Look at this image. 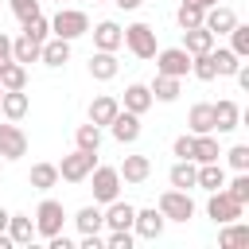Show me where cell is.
Wrapping results in <instances>:
<instances>
[{
  "label": "cell",
  "mask_w": 249,
  "mask_h": 249,
  "mask_svg": "<svg viewBox=\"0 0 249 249\" xmlns=\"http://www.w3.org/2000/svg\"><path fill=\"white\" fill-rule=\"evenodd\" d=\"M160 214H163V222H187L191 214H195V202H191V195L187 191H163L160 195Z\"/></svg>",
  "instance_id": "6da1fadb"
},
{
  "label": "cell",
  "mask_w": 249,
  "mask_h": 249,
  "mask_svg": "<svg viewBox=\"0 0 249 249\" xmlns=\"http://www.w3.org/2000/svg\"><path fill=\"white\" fill-rule=\"evenodd\" d=\"M51 27H54L58 39H78V35L89 31V16L86 12H74V8H58V16L51 19Z\"/></svg>",
  "instance_id": "7a4b0ae2"
},
{
  "label": "cell",
  "mask_w": 249,
  "mask_h": 249,
  "mask_svg": "<svg viewBox=\"0 0 249 249\" xmlns=\"http://www.w3.org/2000/svg\"><path fill=\"white\" fill-rule=\"evenodd\" d=\"M93 156H97V152H86V148H78V152L62 156V163H58V175H62L66 183H82V179L93 171Z\"/></svg>",
  "instance_id": "3957f363"
},
{
  "label": "cell",
  "mask_w": 249,
  "mask_h": 249,
  "mask_svg": "<svg viewBox=\"0 0 249 249\" xmlns=\"http://www.w3.org/2000/svg\"><path fill=\"white\" fill-rule=\"evenodd\" d=\"M62 202H54V198H43L39 202V210H35V233H43V237H54V233H62Z\"/></svg>",
  "instance_id": "277c9868"
},
{
  "label": "cell",
  "mask_w": 249,
  "mask_h": 249,
  "mask_svg": "<svg viewBox=\"0 0 249 249\" xmlns=\"http://www.w3.org/2000/svg\"><path fill=\"white\" fill-rule=\"evenodd\" d=\"M124 43H128V51H132L136 58H152V54H156V31H152L148 23L124 27Z\"/></svg>",
  "instance_id": "5b68a950"
},
{
  "label": "cell",
  "mask_w": 249,
  "mask_h": 249,
  "mask_svg": "<svg viewBox=\"0 0 249 249\" xmlns=\"http://www.w3.org/2000/svg\"><path fill=\"white\" fill-rule=\"evenodd\" d=\"M156 58V70L160 74H171V78H183L187 70H191V54L183 51V47H167V51H160V54H152Z\"/></svg>",
  "instance_id": "8992f818"
},
{
  "label": "cell",
  "mask_w": 249,
  "mask_h": 249,
  "mask_svg": "<svg viewBox=\"0 0 249 249\" xmlns=\"http://www.w3.org/2000/svg\"><path fill=\"white\" fill-rule=\"evenodd\" d=\"M93 198L97 202H113L117 191H121V171L117 167H93Z\"/></svg>",
  "instance_id": "52a82bcc"
},
{
  "label": "cell",
  "mask_w": 249,
  "mask_h": 249,
  "mask_svg": "<svg viewBox=\"0 0 249 249\" xmlns=\"http://www.w3.org/2000/svg\"><path fill=\"white\" fill-rule=\"evenodd\" d=\"M206 214L218 222V226H226V222H237L241 218V202H233L226 191H210V202H206Z\"/></svg>",
  "instance_id": "ba28073f"
},
{
  "label": "cell",
  "mask_w": 249,
  "mask_h": 249,
  "mask_svg": "<svg viewBox=\"0 0 249 249\" xmlns=\"http://www.w3.org/2000/svg\"><path fill=\"white\" fill-rule=\"evenodd\" d=\"M27 156V136L16 124H0V160H19Z\"/></svg>",
  "instance_id": "9c48e42d"
},
{
  "label": "cell",
  "mask_w": 249,
  "mask_h": 249,
  "mask_svg": "<svg viewBox=\"0 0 249 249\" xmlns=\"http://www.w3.org/2000/svg\"><path fill=\"white\" fill-rule=\"evenodd\" d=\"M233 23H237V16H233L230 8H222V4H214V8L202 12V27H206L210 35H230Z\"/></svg>",
  "instance_id": "30bf717a"
},
{
  "label": "cell",
  "mask_w": 249,
  "mask_h": 249,
  "mask_svg": "<svg viewBox=\"0 0 249 249\" xmlns=\"http://www.w3.org/2000/svg\"><path fill=\"white\" fill-rule=\"evenodd\" d=\"M109 128H113V136L121 140V144H132L136 136H140V113H117L113 121H109Z\"/></svg>",
  "instance_id": "8fae6325"
},
{
  "label": "cell",
  "mask_w": 249,
  "mask_h": 249,
  "mask_svg": "<svg viewBox=\"0 0 249 249\" xmlns=\"http://www.w3.org/2000/svg\"><path fill=\"white\" fill-rule=\"evenodd\" d=\"M93 43H97V51H117V47L124 43V31H121L113 19H101V23L93 27Z\"/></svg>",
  "instance_id": "7c38bea8"
},
{
  "label": "cell",
  "mask_w": 249,
  "mask_h": 249,
  "mask_svg": "<svg viewBox=\"0 0 249 249\" xmlns=\"http://www.w3.org/2000/svg\"><path fill=\"white\" fill-rule=\"evenodd\" d=\"M132 226H136V233H140V237L156 241V237L163 233V214H160V210H136Z\"/></svg>",
  "instance_id": "4fadbf2b"
},
{
  "label": "cell",
  "mask_w": 249,
  "mask_h": 249,
  "mask_svg": "<svg viewBox=\"0 0 249 249\" xmlns=\"http://www.w3.org/2000/svg\"><path fill=\"white\" fill-rule=\"evenodd\" d=\"M210 47H214V35L206 27H187L183 31V51L187 54H206Z\"/></svg>",
  "instance_id": "5bb4252c"
},
{
  "label": "cell",
  "mask_w": 249,
  "mask_h": 249,
  "mask_svg": "<svg viewBox=\"0 0 249 249\" xmlns=\"http://www.w3.org/2000/svg\"><path fill=\"white\" fill-rule=\"evenodd\" d=\"M101 218H105V226H109V230H132L136 210H132L128 202H117V198H113V202H109V214H101Z\"/></svg>",
  "instance_id": "9a60e30c"
},
{
  "label": "cell",
  "mask_w": 249,
  "mask_h": 249,
  "mask_svg": "<svg viewBox=\"0 0 249 249\" xmlns=\"http://www.w3.org/2000/svg\"><path fill=\"white\" fill-rule=\"evenodd\" d=\"M8 237H12V245H27L35 237V222L27 214H8Z\"/></svg>",
  "instance_id": "2e32d148"
},
{
  "label": "cell",
  "mask_w": 249,
  "mask_h": 249,
  "mask_svg": "<svg viewBox=\"0 0 249 249\" xmlns=\"http://www.w3.org/2000/svg\"><path fill=\"white\" fill-rule=\"evenodd\" d=\"M39 58H43L47 66H62V62L70 58V39H58V35H54L51 43L39 47Z\"/></svg>",
  "instance_id": "e0dca14e"
},
{
  "label": "cell",
  "mask_w": 249,
  "mask_h": 249,
  "mask_svg": "<svg viewBox=\"0 0 249 249\" xmlns=\"http://www.w3.org/2000/svg\"><path fill=\"white\" fill-rule=\"evenodd\" d=\"M237 121H241V109L233 101H218L214 105V132H230V128H237Z\"/></svg>",
  "instance_id": "ac0fdd59"
},
{
  "label": "cell",
  "mask_w": 249,
  "mask_h": 249,
  "mask_svg": "<svg viewBox=\"0 0 249 249\" xmlns=\"http://www.w3.org/2000/svg\"><path fill=\"white\" fill-rule=\"evenodd\" d=\"M148 171H152V160H148V156H124V163H121L124 183H144Z\"/></svg>",
  "instance_id": "d6986e66"
},
{
  "label": "cell",
  "mask_w": 249,
  "mask_h": 249,
  "mask_svg": "<svg viewBox=\"0 0 249 249\" xmlns=\"http://www.w3.org/2000/svg\"><path fill=\"white\" fill-rule=\"evenodd\" d=\"M0 109H4V117H8V121H19V117L27 113V93H23V89H4Z\"/></svg>",
  "instance_id": "ffe728a7"
},
{
  "label": "cell",
  "mask_w": 249,
  "mask_h": 249,
  "mask_svg": "<svg viewBox=\"0 0 249 249\" xmlns=\"http://www.w3.org/2000/svg\"><path fill=\"white\" fill-rule=\"evenodd\" d=\"M195 187H206V191H222V187H226V171L218 167V160L198 167V175H195Z\"/></svg>",
  "instance_id": "44dd1931"
},
{
  "label": "cell",
  "mask_w": 249,
  "mask_h": 249,
  "mask_svg": "<svg viewBox=\"0 0 249 249\" xmlns=\"http://www.w3.org/2000/svg\"><path fill=\"white\" fill-rule=\"evenodd\" d=\"M89 74H93L97 82H109V78L117 74V58H113V51H97V54L89 58Z\"/></svg>",
  "instance_id": "7402d4cb"
},
{
  "label": "cell",
  "mask_w": 249,
  "mask_h": 249,
  "mask_svg": "<svg viewBox=\"0 0 249 249\" xmlns=\"http://www.w3.org/2000/svg\"><path fill=\"white\" fill-rule=\"evenodd\" d=\"M117 113H121V105H117V97H97V101L89 105V121H93L97 128H101V124H109V121H113Z\"/></svg>",
  "instance_id": "603a6c76"
},
{
  "label": "cell",
  "mask_w": 249,
  "mask_h": 249,
  "mask_svg": "<svg viewBox=\"0 0 249 249\" xmlns=\"http://www.w3.org/2000/svg\"><path fill=\"white\" fill-rule=\"evenodd\" d=\"M187 124H191V132H195V136L214 132V105H195V109H191V117H187Z\"/></svg>",
  "instance_id": "cb8c5ba5"
},
{
  "label": "cell",
  "mask_w": 249,
  "mask_h": 249,
  "mask_svg": "<svg viewBox=\"0 0 249 249\" xmlns=\"http://www.w3.org/2000/svg\"><path fill=\"white\" fill-rule=\"evenodd\" d=\"M0 86H4V89H23V86H27V70H23V62H16V58L4 62V66H0Z\"/></svg>",
  "instance_id": "d4e9b609"
},
{
  "label": "cell",
  "mask_w": 249,
  "mask_h": 249,
  "mask_svg": "<svg viewBox=\"0 0 249 249\" xmlns=\"http://www.w3.org/2000/svg\"><path fill=\"white\" fill-rule=\"evenodd\" d=\"M148 105H152V89H148V86L136 82V86L124 89V109H128V113H144Z\"/></svg>",
  "instance_id": "484cf974"
},
{
  "label": "cell",
  "mask_w": 249,
  "mask_h": 249,
  "mask_svg": "<svg viewBox=\"0 0 249 249\" xmlns=\"http://www.w3.org/2000/svg\"><path fill=\"white\" fill-rule=\"evenodd\" d=\"M191 160H198V163H214V160H218V140H214L210 132H202V136H195V148H191Z\"/></svg>",
  "instance_id": "4316f807"
},
{
  "label": "cell",
  "mask_w": 249,
  "mask_h": 249,
  "mask_svg": "<svg viewBox=\"0 0 249 249\" xmlns=\"http://www.w3.org/2000/svg\"><path fill=\"white\" fill-rule=\"evenodd\" d=\"M39 47H43L39 39H31V35H19V39L12 43V58H16V62H35V58H39Z\"/></svg>",
  "instance_id": "83f0119b"
},
{
  "label": "cell",
  "mask_w": 249,
  "mask_h": 249,
  "mask_svg": "<svg viewBox=\"0 0 249 249\" xmlns=\"http://www.w3.org/2000/svg\"><path fill=\"white\" fill-rule=\"evenodd\" d=\"M148 89H152V97H160V101H175V97H179V78L156 74V82H152Z\"/></svg>",
  "instance_id": "f1b7e54d"
},
{
  "label": "cell",
  "mask_w": 249,
  "mask_h": 249,
  "mask_svg": "<svg viewBox=\"0 0 249 249\" xmlns=\"http://www.w3.org/2000/svg\"><path fill=\"white\" fill-rule=\"evenodd\" d=\"M54 183H58V167L54 163H35L31 167V187L35 191H51Z\"/></svg>",
  "instance_id": "f546056e"
},
{
  "label": "cell",
  "mask_w": 249,
  "mask_h": 249,
  "mask_svg": "<svg viewBox=\"0 0 249 249\" xmlns=\"http://www.w3.org/2000/svg\"><path fill=\"white\" fill-rule=\"evenodd\" d=\"M195 175H198V167H195L191 160H179V163L171 167V187H179V191H191V187H195Z\"/></svg>",
  "instance_id": "4dcf8cb0"
},
{
  "label": "cell",
  "mask_w": 249,
  "mask_h": 249,
  "mask_svg": "<svg viewBox=\"0 0 249 249\" xmlns=\"http://www.w3.org/2000/svg\"><path fill=\"white\" fill-rule=\"evenodd\" d=\"M74 222H78V230H82V233H97V230L105 226V218H101V210H97V206H82Z\"/></svg>",
  "instance_id": "1f68e13d"
},
{
  "label": "cell",
  "mask_w": 249,
  "mask_h": 249,
  "mask_svg": "<svg viewBox=\"0 0 249 249\" xmlns=\"http://www.w3.org/2000/svg\"><path fill=\"white\" fill-rule=\"evenodd\" d=\"M210 58H214V70L218 74H237V66H241V58L233 51H214L210 47Z\"/></svg>",
  "instance_id": "d6a6232c"
},
{
  "label": "cell",
  "mask_w": 249,
  "mask_h": 249,
  "mask_svg": "<svg viewBox=\"0 0 249 249\" xmlns=\"http://www.w3.org/2000/svg\"><path fill=\"white\" fill-rule=\"evenodd\" d=\"M191 70H195V78H202V82H214V78H218L210 51H206V54H191Z\"/></svg>",
  "instance_id": "836d02e7"
},
{
  "label": "cell",
  "mask_w": 249,
  "mask_h": 249,
  "mask_svg": "<svg viewBox=\"0 0 249 249\" xmlns=\"http://www.w3.org/2000/svg\"><path fill=\"white\" fill-rule=\"evenodd\" d=\"M222 249H233V245H249V226H230L226 222V230H222Z\"/></svg>",
  "instance_id": "e575fe53"
},
{
  "label": "cell",
  "mask_w": 249,
  "mask_h": 249,
  "mask_svg": "<svg viewBox=\"0 0 249 249\" xmlns=\"http://www.w3.org/2000/svg\"><path fill=\"white\" fill-rule=\"evenodd\" d=\"M202 12H206V8L183 0V4H179V27H183V31H187V27H202Z\"/></svg>",
  "instance_id": "d590c367"
},
{
  "label": "cell",
  "mask_w": 249,
  "mask_h": 249,
  "mask_svg": "<svg viewBox=\"0 0 249 249\" xmlns=\"http://www.w3.org/2000/svg\"><path fill=\"white\" fill-rule=\"evenodd\" d=\"M78 148H86V152H97V148H101V128H97L93 121L78 128Z\"/></svg>",
  "instance_id": "8d00e7d4"
},
{
  "label": "cell",
  "mask_w": 249,
  "mask_h": 249,
  "mask_svg": "<svg viewBox=\"0 0 249 249\" xmlns=\"http://www.w3.org/2000/svg\"><path fill=\"white\" fill-rule=\"evenodd\" d=\"M226 195H230L233 202H241V206H245V202H249V175L241 171V175H237V179H233V183L226 187Z\"/></svg>",
  "instance_id": "74e56055"
},
{
  "label": "cell",
  "mask_w": 249,
  "mask_h": 249,
  "mask_svg": "<svg viewBox=\"0 0 249 249\" xmlns=\"http://www.w3.org/2000/svg\"><path fill=\"white\" fill-rule=\"evenodd\" d=\"M230 35H233V54H237V58H245V54H249V27L233 23V27H230Z\"/></svg>",
  "instance_id": "f35d334b"
},
{
  "label": "cell",
  "mask_w": 249,
  "mask_h": 249,
  "mask_svg": "<svg viewBox=\"0 0 249 249\" xmlns=\"http://www.w3.org/2000/svg\"><path fill=\"white\" fill-rule=\"evenodd\" d=\"M47 27H51V23H47L43 16H31V19H23V35H31V39H39V43L47 39Z\"/></svg>",
  "instance_id": "ab89813d"
},
{
  "label": "cell",
  "mask_w": 249,
  "mask_h": 249,
  "mask_svg": "<svg viewBox=\"0 0 249 249\" xmlns=\"http://www.w3.org/2000/svg\"><path fill=\"white\" fill-rule=\"evenodd\" d=\"M12 12H16V16H19V23H23V19L39 16V0H12Z\"/></svg>",
  "instance_id": "60d3db41"
},
{
  "label": "cell",
  "mask_w": 249,
  "mask_h": 249,
  "mask_svg": "<svg viewBox=\"0 0 249 249\" xmlns=\"http://www.w3.org/2000/svg\"><path fill=\"white\" fill-rule=\"evenodd\" d=\"M230 167H237V171H245V167H249V148H245V144L230 148Z\"/></svg>",
  "instance_id": "b9f144b4"
},
{
  "label": "cell",
  "mask_w": 249,
  "mask_h": 249,
  "mask_svg": "<svg viewBox=\"0 0 249 249\" xmlns=\"http://www.w3.org/2000/svg\"><path fill=\"white\" fill-rule=\"evenodd\" d=\"M109 249H132V233H128V230H113Z\"/></svg>",
  "instance_id": "7bdbcfd3"
},
{
  "label": "cell",
  "mask_w": 249,
  "mask_h": 249,
  "mask_svg": "<svg viewBox=\"0 0 249 249\" xmlns=\"http://www.w3.org/2000/svg\"><path fill=\"white\" fill-rule=\"evenodd\" d=\"M191 148H195V136H179L175 140V156L179 160H191Z\"/></svg>",
  "instance_id": "ee69618b"
},
{
  "label": "cell",
  "mask_w": 249,
  "mask_h": 249,
  "mask_svg": "<svg viewBox=\"0 0 249 249\" xmlns=\"http://www.w3.org/2000/svg\"><path fill=\"white\" fill-rule=\"evenodd\" d=\"M4 62H12V39L8 35H0V66Z\"/></svg>",
  "instance_id": "f6af8a7d"
},
{
  "label": "cell",
  "mask_w": 249,
  "mask_h": 249,
  "mask_svg": "<svg viewBox=\"0 0 249 249\" xmlns=\"http://www.w3.org/2000/svg\"><path fill=\"white\" fill-rule=\"evenodd\" d=\"M82 249H101V237H97V233H86V237H82Z\"/></svg>",
  "instance_id": "bcb514c9"
},
{
  "label": "cell",
  "mask_w": 249,
  "mask_h": 249,
  "mask_svg": "<svg viewBox=\"0 0 249 249\" xmlns=\"http://www.w3.org/2000/svg\"><path fill=\"white\" fill-rule=\"evenodd\" d=\"M113 4H117V8H124V12H132V8H140L144 0H113Z\"/></svg>",
  "instance_id": "7dc6e473"
},
{
  "label": "cell",
  "mask_w": 249,
  "mask_h": 249,
  "mask_svg": "<svg viewBox=\"0 0 249 249\" xmlns=\"http://www.w3.org/2000/svg\"><path fill=\"white\" fill-rule=\"evenodd\" d=\"M4 230H8V210L0 206V233H4Z\"/></svg>",
  "instance_id": "c3c4849f"
},
{
  "label": "cell",
  "mask_w": 249,
  "mask_h": 249,
  "mask_svg": "<svg viewBox=\"0 0 249 249\" xmlns=\"http://www.w3.org/2000/svg\"><path fill=\"white\" fill-rule=\"evenodd\" d=\"M187 4H198V8H214L218 0H187Z\"/></svg>",
  "instance_id": "681fc988"
},
{
  "label": "cell",
  "mask_w": 249,
  "mask_h": 249,
  "mask_svg": "<svg viewBox=\"0 0 249 249\" xmlns=\"http://www.w3.org/2000/svg\"><path fill=\"white\" fill-rule=\"evenodd\" d=\"M0 249H12V237L8 233H0Z\"/></svg>",
  "instance_id": "f907efd6"
},
{
  "label": "cell",
  "mask_w": 249,
  "mask_h": 249,
  "mask_svg": "<svg viewBox=\"0 0 249 249\" xmlns=\"http://www.w3.org/2000/svg\"><path fill=\"white\" fill-rule=\"evenodd\" d=\"M0 97H4V86H0Z\"/></svg>",
  "instance_id": "816d5d0a"
},
{
  "label": "cell",
  "mask_w": 249,
  "mask_h": 249,
  "mask_svg": "<svg viewBox=\"0 0 249 249\" xmlns=\"http://www.w3.org/2000/svg\"><path fill=\"white\" fill-rule=\"evenodd\" d=\"M93 4H101V0H93Z\"/></svg>",
  "instance_id": "f5cc1de1"
},
{
  "label": "cell",
  "mask_w": 249,
  "mask_h": 249,
  "mask_svg": "<svg viewBox=\"0 0 249 249\" xmlns=\"http://www.w3.org/2000/svg\"><path fill=\"white\" fill-rule=\"evenodd\" d=\"M58 4H62V0H58Z\"/></svg>",
  "instance_id": "db71d44e"
}]
</instances>
